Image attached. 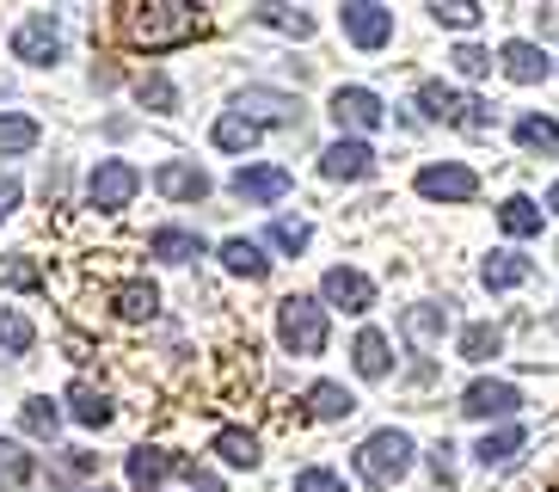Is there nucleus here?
Masks as SVG:
<instances>
[{
    "mask_svg": "<svg viewBox=\"0 0 559 492\" xmlns=\"http://www.w3.org/2000/svg\"><path fill=\"white\" fill-rule=\"evenodd\" d=\"M117 19H123V37L154 56L185 49L203 32V7H191V0H130V7H117Z\"/></svg>",
    "mask_w": 559,
    "mask_h": 492,
    "instance_id": "f257e3e1",
    "label": "nucleus"
},
{
    "mask_svg": "<svg viewBox=\"0 0 559 492\" xmlns=\"http://www.w3.org/2000/svg\"><path fill=\"white\" fill-rule=\"evenodd\" d=\"M418 112H425L430 124H455L461 136H479V142H486V136H492V124H498L486 98H467V93H455V86H443V81L418 86Z\"/></svg>",
    "mask_w": 559,
    "mask_h": 492,
    "instance_id": "f03ea898",
    "label": "nucleus"
},
{
    "mask_svg": "<svg viewBox=\"0 0 559 492\" xmlns=\"http://www.w3.org/2000/svg\"><path fill=\"white\" fill-rule=\"evenodd\" d=\"M357 475L369 480V487H394V480L412 475V437L406 431H376V437H362L357 449Z\"/></svg>",
    "mask_w": 559,
    "mask_h": 492,
    "instance_id": "7ed1b4c3",
    "label": "nucleus"
},
{
    "mask_svg": "<svg viewBox=\"0 0 559 492\" xmlns=\"http://www.w3.org/2000/svg\"><path fill=\"white\" fill-rule=\"evenodd\" d=\"M277 339H283V351H296V358H320V351H326V308H320L313 295H289L277 308Z\"/></svg>",
    "mask_w": 559,
    "mask_h": 492,
    "instance_id": "20e7f679",
    "label": "nucleus"
},
{
    "mask_svg": "<svg viewBox=\"0 0 559 492\" xmlns=\"http://www.w3.org/2000/svg\"><path fill=\"white\" fill-rule=\"evenodd\" d=\"M135 191H142V173H135L130 161H99L93 166V179H86V210L117 215V210H130Z\"/></svg>",
    "mask_w": 559,
    "mask_h": 492,
    "instance_id": "39448f33",
    "label": "nucleus"
},
{
    "mask_svg": "<svg viewBox=\"0 0 559 492\" xmlns=\"http://www.w3.org/2000/svg\"><path fill=\"white\" fill-rule=\"evenodd\" d=\"M418 197H430V203H474L479 179H474V166L443 161V166H425V173H418Z\"/></svg>",
    "mask_w": 559,
    "mask_h": 492,
    "instance_id": "423d86ee",
    "label": "nucleus"
},
{
    "mask_svg": "<svg viewBox=\"0 0 559 492\" xmlns=\"http://www.w3.org/2000/svg\"><path fill=\"white\" fill-rule=\"evenodd\" d=\"M13 56H19V62H32V68H50L56 56H62V32H56V19L50 13L25 19V25L13 32Z\"/></svg>",
    "mask_w": 559,
    "mask_h": 492,
    "instance_id": "0eeeda50",
    "label": "nucleus"
},
{
    "mask_svg": "<svg viewBox=\"0 0 559 492\" xmlns=\"http://www.w3.org/2000/svg\"><path fill=\"white\" fill-rule=\"evenodd\" d=\"M289 191H296V173L289 166H240L234 173V197L240 203H283Z\"/></svg>",
    "mask_w": 559,
    "mask_h": 492,
    "instance_id": "6e6552de",
    "label": "nucleus"
},
{
    "mask_svg": "<svg viewBox=\"0 0 559 492\" xmlns=\"http://www.w3.org/2000/svg\"><path fill=\"white\" fill-rule=\"evenodd\" d=\"M516 407H523L516 382H498V376H479L474 388L461 394V412H467V419H510Z\"/></svg>",
    "mask_w": 559,
    "mask_h": 492,
    "instance_id": "1a4fd4ad",
    "label": "nucleus"
},
{
    "mask_svg": "<svg viewBox=\"0 0 559 492\" xmlns=\"http://www.w3.org/2000/svg\"><path fill=\"white\" fill-rule=\"evenodd\" d=\"M338 25H345V37L357 49H381L388 37H394V13L388 7H376V0H357V7H345L338 13Z\"/></svg>",
    "mask_w": 559,
    "mask_h": 492,
    "instance_id": "9d476101",
    "label": "nucleus"
},
{
    "mask_svg": "<svg viewBox=\"0 0 559 492\" xmlns=\"http://www.w3.org/2000/svg\"><path fill=\"white\" fill-rule=\"evenodd\" d=\"M320 173H326V179H369V173H376V148L362 142V136H338V142L320 154Z\"/></svg>",
    "mask_w": 559,
    "mask_h": 492,
    "instance_id": "9b49d317",
    "label": "nucleus"
},
{
    "mask_svg": "<svg viewBox=\"0 0 559 492\" xmlns=\"http://www.w3.org/2000/svg\"><path fill=\"white\" fill-rule=\"evenodd\" d=\"M332 117H338V130H381V98L369 93V86H338V93H332Z\"/></svg>",
    "mask_w": 559,
    "mask_h": 492,
    "instance_id": "f8f14e48",
    "label": "nucleus"
},
{
    "mask_svg": "<svg viewBox=\"0 0 559 492\" xmlns=\"http://www.w3.org/2000/svg\"><path fill=\"white\" fill-rule=\"evenodd\" d=\"M320 295H326L332 308H345V314H362L369 302H376V283L362 278V271H350V265H332L326 278H320Z\"/></svg>",
    "mask_w": 559,
    "mask_h": 492,
    "instance_id": "ddd939ff",
    "label": "nucleus"
},
{
    "mask_svg": "<svg viewBox=\"0 0 559 492\" xmlns=\"http://www.w3.org/2000/svg\"><path fill=\"white\" fill-rule=\"evenodd\" d=\"M154 191L173 197V203H203V197H210V173L191 166V161H166L160 173H154Z\"/></svg>",
    "mask_w": 559,
    "mask_h": 492,
    "instance_id": "4468645a",
    "label": "nucleus"
},
{
    "mask_svg": "<svg viewBox=\"0 0 559 492\" xmlns=\"http://www.w3.org/2000/svg\"><path fill=\"white\" fill-rule=\"evenodd\" d=\"M498 62H504V74H510L516 86H535V81H547V74H554L547 49H542V44H528V37H510V44L498 49Z\"/></svg>",
    "mask_w": 559,
    "mask_h": 492,
    "instance_id": "2eb2a0df",
    "label": "nucleus"
},
{
    "mask_svg": "<svg viewBox=\"0 0 559 492\" xmlns=\"http://www.w3.org/2000/svg\"><path fill=\"white\" fill-rule=\"evenodd\" d=\"M240 112H252V117H247L252 130H259V124H296V117H301V98L271 93V86H247V93H240Z\"/></svg>",
    "mask_w": 559,
    "mask_h": 492,
    "instance_id": "dca6fc26",
    "label": "nucleus"
},
{
    "mask_svg": "<svg viewBox=\"0 0 559 492\" xmlns=\"http://www.w3.org/2000/svg\"><path fill=\"white\" fill-rule=\"evenodd\" d=\"M400 332H406L418 351H430V344L449 332V302H418V308L400 314Z\"/></svg>",
    "mask_w": 559,
    "mask_h": 492,
    "instance_id": "f3484780",
    "label": "nucleus"
},
{
    "mask_svg": "<svg viewBox=\"0 0 559 492\" xmlns=\"http://www.w3.org/2000/svg\"><path fill=\"white\" fill-rule=\"evenodd\" d=\"M173 475H185V456L154 449V443L130 449V487H160V480H173Z\"/></svg>",
    "mask_w": 559,
    "mask_h": 492,
    "instance_id": "a211bd4d",
    "label": "nucleus"
},
{
    "mask_svg": "<svg viewBox=\"0 0 559 492\" xmlns=\"http://www.w3.org/2000/svg\"><path fill=\"white\" fill-rule=\"evenodd\" d=\"M111 308L123 314V320H154V314H160V290L142 283V278H130V283H117L111 290Z\"/></svg>",
    "mask_w": 559,
    "mask_h": 492,
    "instance_id": "6ab92c4d",
    "label": "nucleus"
},
{
    "mask_svg": "<svg viewBox=\"0 0 559 492\" xmlns=\"http://www.w3.org/2000/svg\"><path fill=\"white\" fill-rule=\"evenodd\" d=\"M148 259H166V265L203 259V241H198L191 229H154V234H148Z\"/></svg>",
    "mask_w": 559,
    "mask_h": 492,
    "instance_id": "aec40b11",
    "label": "nucleus"
},
{
    "mask_svg": "<svg viewBox=\"0 0 559 492\" xmlns=\"http://www.w3.org/2000/svg\"><path fill=\"white\" fill-rule=\"evenodd\" d=\"M357 376H369V382H381L388 370H394V358H388V332H376V327H362L357 332Z\"/></svg>",
    "mask_w": 559,
    "mask_h": 492,
    "instance_id": "412c9836",
    "label": "nucleus"
},
{
    "mask_svg": "<svg viewBox=\"0 0 559 492\" xmlns=\"http://www.w3.org/2000/svg\"><path fill=\"white\" fill-rule=\"evenodd\" d=\"M528 271H535V265H528L523 253H492V259L479 265V283H486V290H516V283H528Z\"/></svg>",
    "mask_w": 559,
    "mask_h": 492,
    "instance_id": "4be33fe9",
    "label": "nucleus"
},
{
    "mask_svg": "<svg viewBox=\"0 0 559 492\" xmlns=\"http://www.w3.org/2000/svg\"><path fill=\"white\" fill-rule=\"evenodd\" d=\"M498 229L516 234V241L542 234V203H535V197H504V203H498Z\"/></svg>",
    "mask_w": 559,
    "mask_h": 492,
    "instance_id": "5701e85b",
    "label": "nucleus"
},
{
    "mask_svg": "<svg viewBox=\"0 0 559 492\" xmlns=\"http://www.w3.org/2000/svg\"><path fill=\"white\" fill-rule=\"evenodd\" d=\"M523 443H528L523 425H498V431H486V437H479L474 456L486 461V468H504V461H516V449H523Z\"/></svg>",
    "mask_w": 559,
    "mask_h": 492,
    "instance_id": "b1692460",
    "label": "nucleus"
},
{
    "mask_svg": "<svg viewBox=\"0 0 559 492\" xmlns=\"http://www.w3.org/2000/svg\"><path fill=\"white\" fill-rule=\"evenodd\" d=\"M210 449H215L222 461H228V468H259V437H252V431H240V425L215 431Z\"/></svg>",
    "mask_w": 559,
    "mask_h": 492,
    "instance_id": "393cba45",
    "label": "nucleus"
},
{
    "mask_svg": "<svg viewBox=\"0 0 559 492\" xmlns=\"http://www.w3.org/2000/svg\"><path fill=\"white\" fill-rule=\"evenodd\" d=\"M68 407H74V419H81V425H93V431L111 425V400H105L93 382H74V388H68Z\"/></svg>",
    "mask_w": 559,
    "mask_h": 492,
    "instance_id": "a878e982",
    "label": "nucleus"
},
{
    "mask_svg": "<svg viewBox=\"0 0 559 492\" xmlns=\"http://www.w3.org/2000/svg\"><path fill=\"white\" fill-rule=\"evenodd\" d=\"M222 265H228L234 278H264V271H271L259 241H222Z\"/></svg>",
    "mask_w": 559,
    "mask_h": 492,
    "instance_id": "bb28decb",
    "label": "nucleus"
},
{
    "mask_svg": "<svg viewBox=\"0 0 559 492\" xmlns=\"http://www.w3.org/2000/svg\"><path fill=\"white\" fill-rule=\"evenodd\" d=\"M37 124L32 117H19V112H0V161H7V154H32L37 148Z\"/></svg>",
    "mask_w": 559,
    "mask_h": 492,
    "instance_id": "cd10ccee",
    "label": "nucleus"
},
{
    "mask_svg": "<svg viewBox=\"0 0 559 492\" xmlns=\"http://www.w3.org/2000/svg\"><path fill=\"white\" fill-rule=\"evenodd\" d=\"M308 412H313V419H350L357 400H350L338 382H313V388H308Z\"/></svg>",
    "mask_w": 559,
    "mask_h": 492,
    "instance_id": "c85d7f7f",
    "label": "nucleus"
},
{
    "mask_svg": "<svg viewBox=\"0 0 559 492\" xmlns=\"http://www.w3.org/2000/svg\"><path fill=\"white\" fill-rule=\"evenodd\" d=\"M32 344H37V327H32V320H25L19 308H0V351H7V358H25Z\"/></svg>",
    "mask_w": 559,
    "mask_h": 492,
    "instance_id": "c756f323",
    "label": "nucleus"
},
{
    "mask_svg": "<svg viewBox=\"0 0 559 492\" xmlns=\"http://www.w3.org/2000/svg\"><path fill=\"white\" fill-rule=\"evenodd\" d=\"M19 419H25L32 437H56V431H62V407H56L50 394H32V400L19 407Z\"/></svg>",
    "mask_w": 559,
    "mask_h": 492,
    "instance_id": "7c9ffc66",
    "label": "nucleus"
},
{
    "mask_svg": "<svg viewBox=\"0 0 559 492\" xmlns=\"http://www.w3.org/2000/svg\"><path fill=\"white\" fill-rule=\"evenodd\" d=\"M215 148H222V154H247V148L252 142H259V130H252V124H247V117H240V112H228V117H215Z\"/></svg>",
    "mask_w": 559,
    "mask_h": 492,
    "instance_id": "2f4dec72",
    "label": "nucleus"
},
{
    "mask_svg": "<svg viewBox=\"0 0 559 492\" xmlns=\"http://www.w3.org/2000/svg\"><path fill=\"white\" fill-rule=\"evenodd\" d=\"M430 19L437 25H455V32H474L479 19H486V7L479 0H430Z\"/></svg>",
    "mask_w": 559,
    "mask_h": 492,
    "instance_id": "473e14b6",
    "label": "nucleus"
},
{
    "mask_svg": "<svg viewBox=\"0 0 559 492\" xmlns=\"http://www.w3.org/2000/svg\"><path fill=\"white\" fill-rule=\"evenodd\" d=\"M516 142H523L528 154H559V124L554 117H523V124H516Z\"/></svg>",
    "mask_w": 559,
    "mask_h": 492,
    "instance_id": "72a5a7b5",
    "label": "nucleus"
},
{
    "mask_svg": "<svg viewBox=\"0 0 559 492\" xmlns=\"http://www.w3.org/2000/svg\"><path fill=\"white\" fill-rule=\"evenodd\" d=\"M0 290H44V271H37V259H25V253H7V259H0Z\"/></svg>",
    "mask_w": 559,
    "mask_h": 492,
    "instance_id": "f704fd0d",
    "label": "nucleus"
},
{
    "mask_svg": "<svg viewBox=\"0 0 559 492\" xmlns=\"http://www.w3.org/2000/svg\"><path fill=\"white\" fill-rule=\"evenodd\" d=\"M32 475H37V461L19 443H0V487H25Z\"/></svg>",
    "mask_w": 559,
    "mask_h": 492,
    "instance_id": "c9c22d12",
    "label": "nucleus"
},
{
    "mask_svg": "<svg viewBox=\"0 0 559 492\" xmlns=\"http://www.w3.org/2000/svg\"><path fill=\"white\" fill-rule=\"evenodd\" d=\"M498 344H504V332H498V327H467V332H461V358L486 363V358H498Z\"/></svg>",
    "mask_w": 559,
    "mask_h": 492,
    "instance_id": "e433bc0d",
    "label": "nucleus"
},
{
    "mask_svg": "<svg viewBox=\"0 0 559 492\" xmlns=\"http://www.w3.org/2000/svg\"><path fill=\"white\" fill-rule=\"evenodd\" d=\"M308 241H313V229L301 215H277V222H271V246H277V253H301Z\"/></svg>",
    "mask_w": 559,
    "mask_h": 492,
    "instance_id": "4c0bfd02",
    "label": "nucleus"
},
{
    "mask_svg": "<svg viewBox=\"0 0 559 492\" xmlns=\"http://www.w3.org/2000/svg\"><path fill=\"white\" fill-rule=\"evenodd\" d=\"M259 25H277V32H296V37H313V19L296 13V7H259Z\"/></svg>",
    "mask_w": 559,
    "mask_h": 492,
    "instance_id": "58836bf2",
    "label": "nucleus"
},
{
    "mask_svg": "<svg viewBox=\"0 0 559 492\" xmlns=\"http://www.w3.org/2000/svg\"><path fill=\"white\" fill-rule=\"evenodd\" d=\"M135 98H142L148 112H173V105H179V93H173V81H166V74H148V81L135 86Z\"/></svg>",
    "mask_w": 559,
    "mask_h": 492,
    "instance_id": "ea45409f",
    "label": "nucleus"
},
{
    "mask_svg": "<svg viewBox=\"0 0 559 492\" xmlns=\"http://www.w3.org/2000/svg\"><path fill=\"white\" fill-rule=\"evenodd\" d=\"M449 62H455V74H467V81L492 74V56H486L479 44H455V56H449Z\"/></svg>",
    "mask_w": 559,
    "mask_h": 492,
    "instance_id": "a19ab883",
    "label": "nucleus"
},
{
    "mask_svg": "<svg viewBox=\"0 0 559 492\" xmlns=\"http://www.w3.org/2000/svg\"><path fill=\"white\" fill-rule=\"evenodd\" d=\"M296 492H345V480L332 475V468H301V475H296Z\"/></svg>",
    "mask_w": 559,
    "mask_h": 492,
    "instance_id": "79ce46f5",
    "label": "nucleus"
},
{
    "mask_svg": "<svg viewBox=\"0 0 559 492\" xmlns=\"http://www.w3.org/2000/svg\"><path fill=\"white\" fill-rule=\"evenodd\" d=\"M19 197H25V191H19V179H13V173H0V222L19 210Z\"/></svg>",
    "mask_w": 559,
    "mask_h": 492,
    "instance_id": "37998d69",
    "label": "nucleus"
},
{
    "mask_svg": "<svg viewBox=\"0 0 559 492\" xmlns=\"http://www.w3.org/2000/svg\"><path fill=\"white\" fill-rule=\"evenodd\" d=\"M547 210H554V215H559V185H554V191H547Z\"/></svg>",
    "mask_w": 559,
    "mask_h": 492,
    "instance_id": "c03bdc74",
    "label": "nucleus"
},
{
    "mask_svg": "<svg viewBox=\"0 0 559 492\" xmlns=\"http://www.w3.org/2000/svg\"><path fill=\"white\" fill-rule=\"evenodd\" d=\"M554 327H559V314H554Z\"/></svg>",
    "mask_w": 559,
    "mask_h": 492,
    "instance_id": "a18cd8bd",
    "label": "nucleus"
},
{
    "mask_svg": "<svg viewBox=\"0 0 559 492\" xmlns=\"http://www.w3.org/2000/svg\"><path fill=\"white\" fill-rule=\"evenodd\" d=\"M99 492H105V487H99Z\"/></svg>",
    "mask_w": 559,
    "mask_h": 492,
    "instance_id": "49530a36",
    "label": "nucleus"
}]
</instances>
